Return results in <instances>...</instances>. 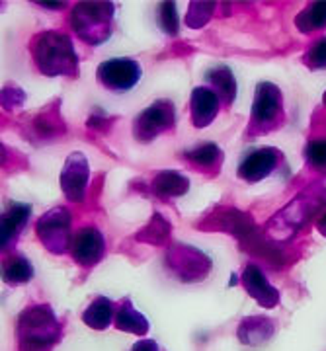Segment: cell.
<instances>
[{
  "label": "cell",
  "mask_w": 326,
  "mask_h": 351,
  "mask_svg": "<svg viewBox=\"0 0 326 351\" xmlns=\"http://www.w3.org/2000/svg\"><path fill=\"white\" fill-rule=\"evenodd\" d=\"M152 193L161 199H172V197H182L189 189V180L184 174L176 170H163L154 176L152 180Z\"/></svg>",
  "instance_id": "9a60e30c"
},
{
  "label": "cell",
  "mask_w": 326,
  "mask_h": 351,
  "mask_svg": "<svg viewBox=\"0 0 326 351\" xmlns=\"http://www.w3.org/2000/svg\"><path fill=\"white\" fill-rule=\"evenodd\" d=\"M34 63L45 76H75L78 57L69 36L59 32L38 34L30 43Z\"/></svg>",
  "instance_id": "6da1fadb"
},
{
  "label": "cell",
  "mask_w": 326,
  "mask_h": 351,
  "mask_svg": "<svg viewBox=\"0 0 326 351\" xmlns=\"http://www.w3.org/2000/svg\"><path fill=\"white\" fill-rule=\"evenodd\" d=\"M283 121V94L274 82H260L254 92L251 123L256 133H268Z\"/></svg>",
  "instance_id": "277c9868"
},
{
  "label": "cell",
  "mask_w": 326,
  "mask_h": 351,
  "mask_svg": "<svg viewBox=\"0 0 326 351\" xmlns=\"http://www.w3.org/2000/svg\"><path fill=\"white\" fill-rule=\"evenodd\" d=\"M106 254V240L98 228L86 226L76 232L73 240V258L84 267L98 263Z\"/></svg>",
  "instance_id": "8fae6325"
},
{
  "label": "cell",
  "mask_w": 326,
  "mask_h": 351,
  "mask_svg": "<svg viewBox=\"0 0 326 351\" xmlns=\"http://www.w3.org/2000/svg\"><path fill=\"white\" fill-rule=\"evenodd\" d=\"M24 101V94L20 92V90H16V94L12 96V88H4L2 90V106L6 108V110H12L14 106H18V104H22Z\"/></svg>",
  "instance_id": "4316f807"
},
{
  "label": "cell",
  "mask_w": 326,
  "mask_h": 351,
  "mask_svg": "<svg viewBox=\"0 0 326 351\" xmlns=\"http://www.w3.org/2000/svg\"><path fill=\"white\" fill-rule=\"evenodd\" d=\"M131 351H163L161 346L154 339H139L137 343H133Z\"/></svg>",
  "instance_id": "83f0119b"
},
{
  "label": "cell",
  "mask_w": 326,
  "mask_h": 351,
  "mask_svg": "<svg viewBox=\"0 0 326 351\" xmlns=\"http://www.w3.org/2000/svg\"><path fill=\"white\" fill-rule=\"evenodd\" d=\"M76 36L90 45H102L113 32L112 2H78L71 14Z\"/></svg>",
  "instance_id": "3957f363"
},
{
  "label": "cell",
  "mask_w": 326,
  "mask_h": 351,
  "mask_svg": "<svg viewBox=\"0 0 326 351\" xmlns=\"http://www.w3.org/2000/svg\"><path fill=\"white\" fill-rule=\"evenodd\" d=\"M36 230L51 254H65L71 246V211L65 207L51 209L39 217Z\"/></svg>",
  "instance_id": "8992f818"
},
{
  "label": "cell",
  "mask_w": 326,
  "mask_h": 351,
  "mask_svg": "<svg viewBox=\"0 0 326 351\" xmlns=\"http://www.w3.org/2000/svg\"><path fill=\"white\" fill-rule=\"evenodd\" d=\"M323 104H325V106H326V92H325V96H323Z\"/></svg>",
  "instance_id": "4dcf8cb0"
},
{
  "label": "cell",
  "mask_w": 326,
  "mask_h": 351,
  "mask_svg": "<svg viewBox=\"0 0 326 351\" xmlns=\"http://www.w3.org/2000/svg\"><path fill=\"white\" fill-rule=\"evenodd\" d=\"M41 6H45V8H61L63 4H59V2H39Z\"/></svg>",
  "instance_id": "f546056e"
},
{
  "label": "cell",
  "mask_w": 326,
  "mask_h": 351,
  "mask_svg": "<svg viewBox=\"0 0 326 351\" xmlns=\"http://www.w3.org/2000/svg\"><path fill=\"white\" fill-rule=\"evenodd\" d=\"M115 328L121 332L145 336L149 332V320L139 313L137 308H133L131 301L126 299V301H121L119 308H115Z\"/></svg>",
  "instance_id": "ac0fdd59"
},
{
  "label": "cell",
  "mask_w": 326,
  "mask_h": 351,
  "mask_svg": "<svg viewBox=\"0 0 326 351\" xmlns=\"http://www.w3.org/2000/svg\"><path fill=\"white\" fill-rule=\"evenodd\" d=\"M176 112L170 100H156L139 113L133 125V135L139 143H151L161 133L174 125Z\"/></svg>",
  "instance_id": "52a82bcc"
},
{
  "label": "cell",
  "mask_w": 326,
  "mask_h": 351,
  "mask_svg": "<svg viewBox=\"0 0 326 351\" xmlns=\"http://www.w3.org/2000/svg\"><path fill=\"white\" fill-rule=\"evenodd\" d=\"M276 334V320L268 316H248L239 324L237 336L244 346H260Z\"/></svg>",
  "instance_id": "5bb4252c"
},
{
  "label": "cell",
  "mask_w": 326,
  "mask_h": 351,
  "mask_svg": "<svg viewBox=\"0 0 326 351\" xmlns=\"http://www.w3.org/2000/svg\"><path fill=\"white\" fill-rule=\"evenodd\" d=\"M305 158L316 170H326V138H313L305 147Z\"/></svg>",
  "instance_id": "d4e9b609"
},
{
  "label": "cell",
  "mask_w": 326,
  "mask_h": 351,
  "mask_svg": "<svg viewBox=\"0 0 326 351\" xmlns=\"http://www.w3.org/2000/svg\"><path fill=\"white\" fill-rule=\"evenodd\" d=\"M16 336L20 351H49L63 336V328L51 306L34 304L20 314Z\"/></svg>",
  "instance_id": "7a4b0ae2"
},
{
  "label": "cell",
  "mask_w": 326,
  "mask_h": 351,
  "mask_svg": "<svg viewBox=\"0 0 326 351\" xmlns=\"http://www.w3.org/2000/svg\"><path fill=\"white\" fill-rule=\"evenodd\" d=\"M113 302L108 297H98L88 304L82 313V320L92 330H106L113 322Z\"/></svg>",
  "instance_id": "ffe728a7"
},
{
  "label": "cell",
  "mask_w": 326,
  "mask_h": 351,
  "mask_svg": "<svg viewBox=\"0 0 326 351\" xmlns=\"http://www.w3.org/2000/svg\"><path fill=\"white\" fill-rule=\"evenodd\" d=\"M221 100L209 86H198L191 90L189 96V112H191V123L198 129L211 125L219 113Z\"/></svg>",
  "instance_id": "4fadbf2b"
},
{
  "label": "cell",
  "mask_w": 326,
  "mask_h": 351,
  "mask_svg": "<svg viewBox=\"0 0 326 351\" xmlns=\"http://www.w3.org/2000/svg\"><path fill=\"white\" fill-rule=\"evenodd\" d=\"M316 230L326 239V213L318 217V221H316Z\"/></svg>",
  "instance_id": "f1b7e54d"
},
{
  "label": "cell",
  "mask_w": 326,
  "mask_h": 351,
  "mask_svg": "<svg viewBox=\"0 0 326 351\" xmlns=\"http://www.w3.org/2000/svg\"><path fill=\"white\" fill-rule=\"evenodd\" d=\"M240 281L252 299L258 304H262L264 308H274L279 302V291L268 281V277L264 276V271L256 263H248L244 267Z\"/></svg>",
  "instance_id": "7c38bea8"
},
{
  "label": "cell",
  "mask_w": 326,
  "mask_h": 351,
  "mask_svg": "<svg viewBox=\"0 0 326 351\" xmlns=\"http://www.w3.org/2000/svg\"><path fill=\"white\" fill-rule=\"evenodd\" d=\"M303 63L311 71H325L326 69V36L316 39L303 55Z\"/></svg>",
  "instance_id": "cb8c5ba5"
},
{
  "label": "cell",
  "mask_w": 326,
  "mask_h": 351,
  "mask_svg": "<svg viewBox=\"0 0 326 351\" xmlns=\"http://www.w3.org/2000/svg\"><path fill=\"white\" fill-rule=\"evenodd\" d=\"M166 265L184 283L203 281L211 271V260L188 244H174L166 254Z\"/></svg>",
  "instance_id": "5b68a950"
},
{
  "label": "cell",
  "mask_w": 326,
  "mask_h": 351,
  "mask_svg": "<svg viewBox=\"0 0 326 351\" xmlns=\"http://www.w3.org/2000/svg\"><path fill=\"white\" fill-rule=\"evenodd\" d=\"M205 80L209 82V88L219 96V100L225 106H231L237 98V78L226 64H219L211 71H207Z\"/></svg>",
  "instance_id": "e0dca14e"
},
{
  "label": "cell",
  "mask_w": 326,
  "mask_h": 351,
  "mask_svg": "<svg viewBox=\"0 0 326 351\" xmlns=\"http://www.w3.org/2000/svg\"><path fill=\"white\" fill-rule=\"evenodd\" d=\"M184 156L188 158L189 162H194L200 168H211V166H217V164L221 162L223 151L215 143H205V145H201V147L194 149V151H188Z\"/></svg>",
  "instance_id": "7402d4cb"
},
{
  "label": "cell",
  "mask_w": 326,
  "mask_h": 351,
  "mask_svg": "<svg viewBox=\"0 0 326 351\" xmlns=\"http://www.w3.org/2000/svg\"><path fill=\"white\" fill-rule=\"evenodd\" d=\"M215 10V2H191L189 12L186 16V24L194 29H200L211 20Z\"/></svg>",
  "instance_id": "603a6c76"
},
{
  "label": "cell",
  "mask_w": 326,
  "mask_h": 351,
  "mask_svg": "<svg viewBox=\"0 0 326 351\" xmlns=\"http://www.w3.org/2000/svg\"><path fill=\"white\" fill-rule=\"evenodd\" d=\"M30 213H32L30 205H24V203H12V205L8 207V211L2 215V240H0L2 250H4V248H10V244H12L14 240H16V237L22 232V228H24L25 223H27Z\"/></svg>",
  "instance_id": "2e32d148"
},
{
  "label": "cell",
  "mask_w": 326,
  "mask_h": 351,
  "mask_svg": "<svg viewBox=\"0 0 326 351\" xmlns=\"http://www.w3.org/2000/svg\"><path fill=\"white\" fill-rule=\"evenodd\" d=\"M295 27L301 34H313L326 27V0L309 2L301 12L295 16Z\"/></svg>",
  "instance_id": "d6986e66"
},
{
  "label": "cell",
  "mask_w": 326,
  "mask_h": 351,
  "mask_svg": "<svg viewBox=\"0 0 326 351\" xmlns=\"http://www.w3.org/2000/svg\"><path fill=\"white\" fill-rule=\"evenodd\" d=\"M141 66L137 61L127 57H115L108 59L98 66V78L104 86L112 92H127L137 86L141 80Z\"/></svg>",
  "instance_id": "ba28073f"
},
{
  "label": "cell",
  "mask_w": 326,
  "mask_h": 351,
  "mask_svg": "<svg viewBox=\"0 0 326 351\" xmlns=\"http://www.w3.org/2000/svg\"><path fill=\"white\" fill-rule=\"evenodd\" d=\"M34 277V265L24 256L8 258L2 265V279L8 285H24Z\"/></svg>",
  "instance_id": "44dd1931"
},
{
  "label": "cell",
  "mask_w": 326,
  "mask_h": 351,
  "mask_svg": "<svg viewBox=\"0 0 326 351\" xmlns=\"http://www.w3.org/2000/svg\"><path fill=\"white\" fill-rule=\"evenodd\" d=\"M159 25L168 36H178V10L174 2H163L159 6Z\"/></svg>",
  "instance_id": "484cf974"
},
{
  "label": "cell",
  "mask_w": 326,
  "mask_h": 351,
  "mask_svg": "<svg viewBox=\"0 0 326 351\" xmlns=\"http://www.w3.org/2000/svg\"><path fill=\"white\" fill-rule=\"evenodd\" d=\"M88 180H90V166L88 158L82 152H73L63 166L61 172V189L65 197L73 203H82L86 199Z\"/></svg>",
  "instance_id": "9c48e42d"
},
{
  "label": "cell",
  "mask_w": 326,
  "mask_h": 351,
  "mask_svg": "<svg viewBox=\"0 0 326 351\" xmlns=\"http://www.w3.org/2000/svg\"><path fill=\"white\" fill-rule=\"evenodd\" d=\"M281 162V152L274 147H262L251 151L239 164V178L248 184H258L272 176Z\"/></svg>",
  "instance_id": "30bf717a"
}]
</instances>
